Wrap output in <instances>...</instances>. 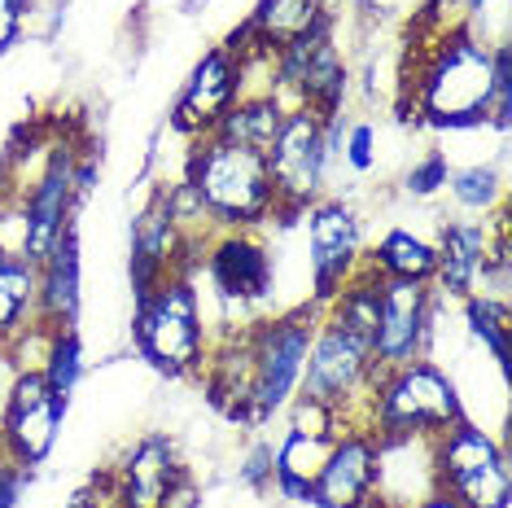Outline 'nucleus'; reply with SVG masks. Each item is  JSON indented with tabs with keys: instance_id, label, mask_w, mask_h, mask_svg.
<instances>
[{
	"instance_id": "1",
	"label": "nucleus",
	"mask_w": 512,
	"mask_h": 508,
	"mask_svg": "<svg viewBox=\"0 0 512 508\" xmlns=\"http://www.w3.org/2000/svg\"><path fill=\"white\" fill-rule=\"evenodd\" d=\"M412 66L399 84V114L429 132H469L508 127L512 114V49L504 40H482L469 22L421 31L412 44Z\"/></svg>"
},
{
	"instance_id": "2",
	"label": "nucleus",
	"mask_w": 512,
	"mask_h": 508,
	"mask_svg": "<svg viewBox=\"0 0 512 508\" xmlns=\"http://www.w3.org/2000/svg\"><path fill=\"white\" fill-rule=\"evenodd\" d=\"M184 180L206 206L215 233H263L276 215V189L259 149L232 145L224 136L189 141Z\"/></svg>"
},
{
	"instance_id": "3",
	"label": "nucleus",
	"mask_w": 512,
	"mask_h": 508,
	"mask_svg": "<svg viewBox=\"0 0 512 508\" xmlns=\"http://www.w3.org/2000/svg\"><path fill=\"white\" fill-rule=\"evenodd\" d=\"M460 417L469 412H464L456 377L438 360L421 355L394 368H377L359 425H368L377 438H438Z\"/></svg>"
},
{
	"instance_id": "4",
	"label": "nucleus",
	"mask_w": 512,
	"mask_h": 508,
	"mask_svg": "<svg viewBox=\"0 0 512 508\" xmlns=\"http://www.w3.org/2000/svg\"><path fill=\"white\" fill-rule=\"evenodd\" d=\"M211 325H206L197 276H162L132 311L136 355L171 381H193L211 355Z\"/></svg>"
},
{
	"instance_id": "5",
	"label": "nucleus",
	"mask_w": 512,
	"mask_h": 508,
	"mask_svg": "<svg viewBox=\"0 0 512 508\" xmlns=\"http://www.w3.org/2000/svg\"><path fill=\"white\" fill-rule=\"evenodd\" d=\"M346 136V110L320 114L307 106H289L281 119V132L267 145V176L276 189V215L272 224H298L316 198H324L333 163L342 158Z\"/></svg>"
},
{
	"instance_id": "6",
	"label": "nucleus",
	"mask_w": 512,
	"mask_h": 508,
	"mask_svg": "<svg viewBox=\"0 0 512 508\" xmlns=\"http://www.w3.org/2000/svg\"><path fill=\"white\" fill-rule=\"evenodd\" d=\"M92 158L71 141H53L36 180L18 193V254L40 263L75 228V211L92 189Z\"/></svg>"
},
{
	"instance_id": "7",
	"label": "nucleus",
	"mask_w": 512,
	"mask_h": 508,
	"mask_svg": "<svg viewBox=\"0 0 512 508\" xmlns=\"http://www.w3.org/2000/svg\"><path fill=\"white\" fill-rule=\"evenodd\" d=\"M434 482L460 508H508L512 504V469L504 443L477 421L460 417L438 438H429Z\"/></svg>"
},
{
	"instance_id": "8",
	"label": "nucleus",
	"mask_w": 512,
	"mask_h": 508,
	"mask_svg": "<svg viewBox=\"0 0 512 508\" xmlns=\"http://www.w3.org/2000/svg\"><path fill=\"white\" fill-rule=\"evenodd\" d=\"M320 325V307L298 303L281 316L250 320V351H254V421L259 430L272 417H281L289 399L302 386V368H307L311 333Z\"/></svg>"
},
{
	"instance_id": "9",
	"label": "nucleus",
	"mask_w": 512,
	"mask_h": 508,
	"mask_svg": "<svg viewBox=\"0 0 512 508\" xmlns=\"http://www.w3.org/2000/svg\"><path fill=\"white\" fill-rule=\"evenodd\" d=\"M372 377H377L372 338L337 325L333 316L320 311V325L311 333V351H307L298 395H311L316 403H324V408H333L342 421H359Z\"/></svg>"
},
{
	"instance_id": "10",
	"label": "nucleus",
	"mask_w": 512,
	"mask_h": 508,
	"mask_svg": "<svg viewBox=\"0 0 512 508\" xmlns=\"http://www.w3.org/2000/svg\"><path fill=\"white\" fill-rule=\"evenodd\" d=\"M438 268L434 294L451 303H469L486 294V276L495 263H508V206H499L491 219H442L438 224Z\"/></svg>"
},
{
	"instance_id": "11",
	"label": "nucleus",
	"mask_w": 512,
	"mask_h": 508,
	"mask_svg": "<svg viewBox=\"0 0 512 508\" xmlns=\"http://www.w3.org/2000/svg\"><path fill=\"white\" fill-rule=\"evenodd\" d=\"M71 395L49 386L40 368H18L0 403V456L22 469H40L53 456Z\"/></svg>"
},
{
	"instance_id": "12",
	"label": "nucleus",
	"mask_w": 512,
	"mask_h": 508,
	"mask_svg": "<svg viewBox=\"0 0 512 508\" xmlns=\"http://www.w3.org/2000/svg\"><path fill=\"white\" fill-rule=\"evenodd\" d=\"M281 417H285V430L272 443V491L294 504H307L324 460H329L333 438L346 421L311 395H294Z\"/></svg>"
},
{
	"instance_id": "13",
	"label": "nucleus",
	"mask_w": 512,
	"mask_h": 508,
	"mask_svg": "<svg viewBox=\"0 0 512 508\" xmlns=\"http://www.w3.org/2000/svg\"><path fill=\"white\" fill-rule=\"evenodd\" d=\"M307 228V268H311V303L324 307L351 276L364 268V219L346 198H316L302 211Z\"/></svg>"
},
{
	"instance_id": "14",
	"label": "nucleus",
	"mask_w": 512,
	"mask_h": 508,
	"mask_svg": "<svg viewBox=\"0 0 512 508\" xmlns=\"http://www.w3.org/2000/svg\"><path fill=\"white\" fill-rule=\"evenodd\" d=\"M346 92H351V62L337 44V27L276 53V97L285 106L337 114L346 110Z\"/></svg>"
},
{
	"instance_id": "15",
	"label": "nucleus",
	"mask_w": 512,
	"mask_h": 508,
	"mask_svg": "<svg viewBox=\"0 0 512 508\" xmlns=\"http://www.w3.org/2000/svg\"><path fill=\"white\" fill-rule=\"evenodd\" d=\"M184 460L171 434H141L132 447L119 456V465L101 473V482L92 487L101 491L106 508H167L171 491L184 478Z\"/></svg>"
},
{
	"instance_id": "16",
	"label": "nucleus",
	"mask_w": 512,
	"mask_h": 508,
	"mask_svg": "<svg viewBox=\"0 0 512 508\" xmlns=\"http://www.w3.org/2000/svg\"><path fill=\"white\" fill-rule=\"evenodd\" d=\"M241 92H246V75H241L237 57L224 44L206 49L189 71V79H184V88L176 92V101H171V114H167L171 132L184 136V145L211 136L224 123V114L237 106Z\"/></svg>"
},
{
	"instance_id": "17",
	"label": "nucleus",
	"mask_w": 512,
	"mask_h": 508,
	"mask_svg": "<svg viewBox=\"0 0 512 508\" xmlns=\"http://www.w3.org/2000/svg\"><path fill=\"white\" fill-rule=\"evenodd\" d=\"M381 281V276H377ZM434 311L438 294L421 281H381V307H377V333H372V360L377 368H394L407 360L429 355L434 338Z\"/></svg>"
},
{
	"instance_id": "18",
	"label": "nucleus",
	"mask_w": 512,
	"mask_h": 508,
	"mask_svg": "<svg viewBox=\"0 0 512 508\" xmlns=\"http://www.w3.org/2000/svg\"><path fill=\"white\" fill-rule=\"evenodd\" d=\"M202 272L224 307H259L276 285V259L263 233H215L202 250Z\"/></svg>"
},
{
	"instance_id": "19",
	"label": "nucleus",
	"mask_w": 512,
	"mask_h": 508,
	"mask_svg": "<svg viewBox=\"0 0 512 508\" xmlns=\"http://www.w3.org/2000/svg\"><path fill=\"white\" fill-rule=\"evenodd\" d=\"M377 460L381 438L359 421H346L337 430L329 460H324L316 487H311V508H364L377 495Z\"/></svg>"
},
{
	"instance_id": "20",
	"label": "nucleus",
	"mask_w": 512,
	"mask_h": 508,
	"mask_svg": "<svg viewBox=\"0 0 512 508\" xmlns=\"http://www.w3.org/2000/svg\"><path fill=\"white\" fill-rule=\"evenodd\" d=\"M337 14L329 0H254L250 18L224 40V49L246 62L254 53H281L289 44L333 31Z\"/></svg>"
},
{
	"instance_id": "21",
	"label": "nucleus",
	"mask_w": 512,
	"mask_h": 508,
	"mask_svg": "<svg viewBox=\"0 0 512 508\" xmlns=\"http://www.w3.org/2000/svg\"><path fill=\"white\" fill-rule=\"evenodd\" d=\"M206 399L211 408H219L228 421H237L241 430H259L254 421V351H250V320L246 325H232L211 342L202 373Z\"/></svg>"
},
{
	"instance_id": "22",
	"label": "nucleus",
	"mask_w": 512,
	"mask_h": 508,
	"mask_svg": "<svg viewBox=\"0 0 512 508\" xmlns=\"http://www.w3.org/2000/svg\"><path fill=\"white\" fill-rule=\"evenodd\" d=\"M36 320L49 329H75L84 303V268H79V233L71 228L57 246L36 263Z\"/></svg>"
},
{
	"instance_id": "23",
	"label": "nucleus",
	"mask_w": 512,
	"mask_h": 508,
	"mask_svg": "<svg viewBox=\"0 0 512 508\" xmlns=\"http://www.w3.org/2000/svg\"><path fill=\"white\" fill-rule=\"evenodd\" d=\"M364 268L381 281H421L434 285V268H438V250L434 241L412 233V228H390L377 237V246L364 250Z\"/></svg>"
},
{
	"instance_id": "24",
	"label": "nucleus",
	"mask_w": 512,
	"mask_h": 508,
	"mask_svg": "<svg viewBox=\"0 0 512 508\" xmlns=\"http://www.w3.org/2000/svg\"><path fill=\"white\" fill-rule=\"evenodd\" d=\"M36 263H27L18 250L0 246V351L36 320Z\"/></svg>"
},
{
	"instance_id": "25",
	"label": "nucleus",
	"mask_w": 512,
	"mask_h": 508,
	"mask_svg": "<svg viewBox=\"0 0 512 508\" xmlns=\"http://www.w3.org/2000/svg\"><path fill=\"white\" fill-rule=\"evenodd\" d=\"M285 110L289 106L276 97V92H241L237 106L224 114V123H219L211 136H224V141H232V145H246V149L267 154V145H272L276 132H281Z\"/></svg>"
},
{
	"instance_id": "26",
	"label": "nucleus",
	"mask_w": 512,
	"mask_h": 508,
	"mask_svg": "<svg viewBox=\"0 0 512 508\" xmlns=\"http://www.w3.org/2000/svg\"><path fill=\"white\" fill-rule=\"evenodd\" d=\"M442 193L451 198V206L464 215V219H491L499 206H504V180H499L495 167H451Z\"/></svg>"
},
{
	"instance_id": "27",
	"label": "nucleus",
	"mask_w": 512,
	"mask_h": 508,
	"mask_svg": "<svg viewBox=\"0 0 512 508\" xmlns=\"http://www.w3.org/2000/svg\"><path fill=\"white\" fill-rule=\"evenodd\" d=\"M464 307V325H469L473 342L482 346L486 355L508 368V338H512V316H508V303H499V298H469Z\"/></svg>"
},
{
	"instance_id": "28",
	"label": "nucleus",
	"mask_w": 512,
	"mask_h": 508,
	"mask_svg": "<svg viewBox=\"0 0 512 508\" xmlns=\"http://www.w3.org/2000/svg\"><path fill=\"white\" fill-rule=\"evenodd\" d=\"M40 373L49 377L53 390L75 395L79 377H84V342H79V329H49L44 355H40Z\"/></svg>"
},
{
	"instance_id": "29",
	"label": "nucleus",
	"mask_w": 512,
	"mask_h": 508,
	"mask_svg": "<svg viewBox=\"0 0 512 508\" xmlns=\"http://www.w3.org/2000/svg\"><path fill=\"white\" fill-rule=\"evenodd\" d=\"M355 171V176H368L377 167V127L372 123H346V136H342V158Z\"/></svg>"
},
{
	"instance_id": "30",
	"label": "nucleus",
	"mask_w": 512,
	"mask_h": 508,
	"mask_svg": "<svg viewBox=\"0 0 512 508\" xmlns=\"http://www.w3.org/2000/svg\"><path fill=\"white\" fill-rule=\"evenodd\" d=\"M447 176H451L447 154H442V149H429L425 158H416V163H412V171H407V180H403V189L412 193V198H434V193H442Z\"/></svg>"
},
{
	"instance_id": "31",
	"label": "nucleus",
	"mask_w": 512,
	"mask_h": 508,
	"mask_svg": "<svg viewBox=\"0 0 512 508\" xmlns=\"http://www.w3.org/2000/svg\"><path fill=\"white\" fill-rule=\"evenodd\" d=\"M237 478L246 482L250 491H272V443H267V438H254L246 447V456H241V465H237Z\"/></svg>"
},
{
	"instance_id": "32",
	"label": "nucleus",
	"mask_w": 512,
	"mask_h": 508,
	"mask_svg": "<svg viewBox=\"0 0 512 508\" xmlns=\"http://www.w3.org/2000/svg\"><path fill=\"white\" fill-rule=\"evenodd\" d=\"M27 31V9L18 0H0V57H5Z\"/></svg>"
},
{
	"instance_id": "33",
	"label": "nucleus",
	"mask_w": 512,
	"mask_h": 508,
	"mask_svg": "<svg viewBox=\"0 0 512 508\" xmlns=\"http://www.w3.org/2000/svg\"><path fill=\"white\" fill-rule=\"evenodd\" d=\"M27 478L31 473L14 465V460L0 456V508H18L22 504V491H27Z\"/></svg>"
},
{
	"instance_id": "34",
	"label": "nucleus",
	"mask_w": 512,
	"mask_h": 508,
	"mask_svg": "<svg viewBox=\"0 0 512 508\" xmlns=\"http://www.w3.org/2000/svg\"><path fill=\"white\" fill-rule=\"evenodd\" d=\"M66 508H106V500H101V491H97V487H88V491H75Z\"/></svg>"
},
{
	"instance_id": "35",
	"label": "nucleus",
	"mask_w": 512,
	"mask_h": 508,
	"mask_svg": "<svg viewBox=\"0 0 512 508\" xmlns=\"http://www.w3.org/2000/svg\"><path fill=\"white\" fill-rule=\"evenodd\" d=\"M412 508H460V504H456V500H451V495H447V491H429V495H425V500H416Z\"/></svg>"
},
{
	"instance_id": "36",
	"label": "nucleus",
	"mask_w": 512,
	"mask_h": 508,
	"mask_svg": "<svg viewBox=\"0 0 512 508\" xmlns=\"http://www.w3.org/2000/svg\"><path fill=\"white\" fill-rule=\"evenodd\" d=\"M364 508H399V504H390V500H381V495H372V500Z\"/></svg>"
},
{
	"instance_id": "37",
	"label": "nucleus",
	"mask_w": 512,
	"mask_h": 508,
	"mask_svg": "<svg viewBox=\"0 0 512 508\" xmlns=\"http://www.w3.org/2000/svg\"><path fill=\"white\" fill-rule=\"evenodd\" d=\"M18 5L27 9V18H31V14H36V9H40V0H18Z\"/></svg>"
}]
</instances>
